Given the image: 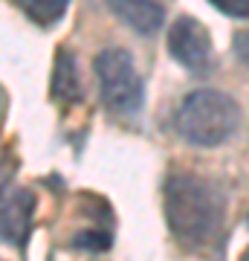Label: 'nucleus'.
I'll list each match as a JSON object with an SVG mask.
<instances>
[{"mask_svg":"<svg viewBox=\"0 0 249 261\" xmlns=\"http://www.w3.org/2000/svg\"><path fill=\"white\" fill-rule=\"evenodd\" d=\"M168 53L188 73H206L214 58L212 38H209L206 27L188 15H180L168 29Z\"/></svg>","mask_w":249,"mask_h":261,"instance_id":"20e7f679","label":"nucleus"},{"mask_svg":"<svg viewBox=\"0 0 249 261\" xmlns=\"http://www.w3.org/2000/svg\"><path fill=\"white\" fill-rule=\"evenodd\" d=\"M107 6L125 27L136 29L139 35H151L162 27L165 12L159 0H107Z\"/></svg>","mask_w":249,"mask_h":261,"instance_id":"39448f33","label":"nucleus"},{"mask_svg":"<svg viewBox=\"0 0 249 261\" xmlns=\"http://www.w3.org/2000/svg\"><path fill=\"white\" fill-rule=\"evenodd\" d=\"M93 67L104 108L116 116H133L142 108V79L133 67L130 53L122 47H107L96 56Z\"/></svg>","mask_w":249,"mask_h":261,"instance_id":"7ed1b4c3","label":"nucleus"},{"mask_svg":"<svg viewBox=\"0 0 249 261\" xmlns=\"http://www.w3.org/2000/svg\"><path fill=\"white\" fill-rule=\"evenodd\" d=\"M165 215L180 244L191 250H212L223 235L226 197L212 180L171 174L165 183Z\"/></svg>","mask_w":249,"mask_h":261,"instance_id":"f257e3e1","label":"nucleus"},{"mask_svg":"<svg viewBox=\"0 0 249 261\" xmlns=\"http://www.w3.org/2000/svg\"><path fill=\"white\" fill-rule=\"evenodd\" d=\"M217 12L232 18H249V0H209Z\"/></svg>","mask_w":249,"mask_h":261,"instance_id":"1a4fd4ad","label":"nucleus"},{"mask_svg":"<svg viewBox=\"0 0 249 261\" xmlns=\"http://www.w3.org/2000/svg\"><path fill=\"white\" fill-rule=\"evenodd\" d=\"M235 56H238L243 64H249V29H243V32L235 35Z\"/></svg>","mask_w":249,"mask_h":261,"instance_id":"9d476101","label":"nucleus"},{"mask_svg":"<svg viewBox=\"0 0 249 261\" xmlns=\"http://www.w3.org/2000/svg\"><path fill=\"white\" fill-rule=\"evenodd\" d=\"M52 96L58 102H75L81 96L78 84V70H75V56L70 49H61L56 56V73H52Z\"/></svg>","mask_w":249,"mask_h":261,"instance_id":"0eeeda50","label":"nucleus"},{"mask_svg":"<svg viewBox=\"0 0 249 261\" xmlns=\"http://www.w3.org/2000/svg\"><path fill=\"white\" fill-rule=\"evenodd\" d=\"M18 3L35 23H44V27L56 23L70 6V0H18Z\"/></svg>","mask_w":249,"mask_h":261,"instance_id":"6e6552de","label":"nucleus"},{"mask_svg":"<svg viewBox=\"0 0 249 261\" xmlns=\"http://www.w3.org/2000/svg\"><path fill=\"white\" fill-rule=\"evenodd\" d=\"M32 212H35V197L32 192L20 189L3 203V238L6 244L23 247L29 229H32Z\"/></svg>","mask_w":249,"mask_h":261,"instance_id":"423d86ee","label":"nucleus"},{"mask_svg":"<svg viewBox=\"0 0 249 261\" xmlns=\"http://www.w3.org/2000/svg\"><path fill=\"white\" fill-rule=\"evenodd\" d=\"M177 134L191 145H220L238 128V105L220 90H194L177 111Z\"/></svg>","mask_w":249,"mask_h":261,"instance_id":"f03ea898","label":"nucleus"}]
</instances>
